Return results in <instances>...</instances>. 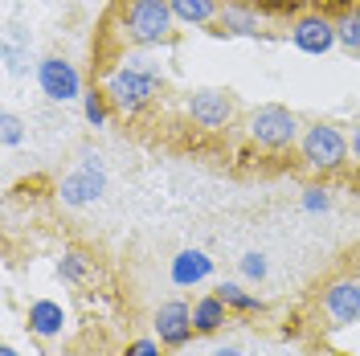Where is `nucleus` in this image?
<instances>
[{
    "label": "nucleus",
    "mask_w": 360,
    "mask_h": 356,
    "mask_svg": "<svg viewBox=\"0 0 360 356\" xmlns=\"http://www.w3.org/2000/svg\"><path fill=\"white\" fill-rule=\"evenodd\" d=\"M156 87H160V66L156 62H148V58H127V66L115 70L103 94H107L111 107H119L123 115H131L156 94Z\"/></svg>",
    "instance_id": "obj_1"
},
{
    "label": "nucleus",
    "mask_w": 360,
    "mask_h": 356,
    "mask_svg": "<svg viewBox=\"0 0 360 356\" xmlns=\"http://www.w3.org/2000/svg\"><path fill=\"white\" fill-rule=\"evenodd\" d=\"M172 4L168 0H131L127 13H123V29L127 37L139 45H156L172 33Z\"/></svg>",
    "instance_id": "obj_2"
},
{
    "label": "nucleus",
    "mask_w": 360,
    "mask_h": 356,
    "mask_svg": "<svg viewBox=\"0 0 360 356\" xmlns=\"http://www.w3.org/2000/svg\"><path fill=\"white\" fill-rule=\"evenodd\" d=\"M303 160L311 168H319V172L340 168L348 160V139H344V132L332 127V123H315L311 132L303 135Z\"/></svg>",
    "instance_id": "obj_3"
},
{
    "label": "nucleus",
    "mask_w": 360,
    "mask_h": 356,
    "mask_svg": "<svg viewBox=\"0 0 360 356\" xmlns=\"http://www.w3.org/2000/svg\"><path fill=\"white\" fill-rule=\"evenodd\" d=\"M295 132H299L295 115L287 107H278V103H266V107H258L250 115V139H258L262 148H287Z\"/></svg>",
    "instance_id": "obj_4"
},
{
    "label": "nucleus",
    "mask_w": 360,
    "mask_h": 356,
    "mask_svg": "<svg viewBox=\"0 0 360 356\" xmlns=\"http://www.w3.org/2000/svg\"><path fill=\"white\" fill-rule=\"evenodd\" d=\"M37 82H41L45 98H53V103H74L82 94V78L66 58H41L37 62Z\"/></svg>",
    "instance_id": "obj_5"
},
{
    "label": "nucleus",
    "mask_w": 360,
    "mask_h": 356,
    "mask_svg": "<svg viewBox=\"0 0 360 356\" xmlns=\"http://www.w3.org/2000/svg\"><path fill=\"white\" fill-rule=\"evenodd\" d=\"M323 315L332 319V328H348L360 319V283L340 279L323 291Z\"/></svg>",
    "instance_id": "obj_6"
},
{
    "label": "nucleus",
    "mask_w": 360,
    "mask_h": 356,
    "mask_svg": "<svg viewBox=\"0 0 360 356\" xmlns=\"http://www.w3.org/2000/svg\"><path fill=\"white\" fill-rule=\"evenodd\" d=\"M291 42L299 45L303 53H328L332 45H340L336 21H328V17H319V13H311V17H299V21L291 25Z\"/></svg>",
    "instance_id": "obj_7"
},
{
    "label": "nucleus",
    "mask_w": 360,
    "mask_h": 356,
    "mask_svg": "<svg viewBox=\"0 0 360 356\" xmlns=\"http://www.w3.org/2000/svg\"><path fill=\"white\" fill-rule=\"evenodd\" d=\"M103 189H107L103 168H98V164H82L78 172H70V177L62 180L58 197H62V205H90V201L103 197Z\"/></svg>",
    "instance_id": "obj_8"
},
{
    "label": "nucleus",
    "mask_w": 360,
    "mask_h": 356,
    "mask_svg": "<svg viewBox=\"0 0 360 356\" xmlns=\"http://www.w3.org/2000/svg\"><path fill=\"white\" fill-rule=\"evenodd\" d=\"M188 115H193V123H201L209 132H217L229 123V115H233V103H229V94L221 90H197L193 98H188Z\"/></svg>",
    "instance_id": "obj_9"
},
{
    "label": "nucleus",
    "mask_w": 360,
    "mask_h": 356,
    "mask_svg": "<svg viewBox=\"0 0 360 356\" xmlns=\"http://www.w3.org/2000/svg\"><path fill=\"white\" fill-rule=\"evenodd\" d=\"M188 332H193V307H184L180 299L160 303V307H156V336H160V344H184Z\"/></svg>",
    "instance_id": "obj_10"
},
{
    "label": "nucleus",
    "mask_w": 360,
    "mask_h": 356,
    "mask_svg": "<svg viewBox=\"0 0 360 356\" xmlns=\"http://www.w3.org/2000/svg\"><path fill=\"white\" fill-rule=\"evenodd\" d=\"M209 274H213V258L205 250H180L172 258V283L176 287H197Z\"/></svg>",
    "instance_id": "obj_11"
},
{
    "label": "nucleus",
    "mask_w": 360,
    "mask_h": 356,
    "mask_svg": "<svg viewBox=\"0 0 360 356\" xmlns=\"http://www.w3.org/2000/svg\"><path fill=\"white\" fill-rule=\"evenodd\" d=\"M29 332L41 336V340H53V336H62L66 328V312H62V303H53V299H37V303H29Z\"/></svg>",
    "instance_id": "obj_12"
},
{
    "label": "nucleus",
    "mask_w": 360,
    "mask_h": 356,
    "mask_svg": "<svg viewBox=\"0 0 360 356\" xmlns=\"http://www.w3.org/2000/svg\"><path fill=\"white\" fill-rule=\"evenodd\" d=\"M217 33H229V37H254L258 33V13H250L242 4H225L217 13Z\"/></svg>",
    "instance_id": "obj_13"
},
{
    "label": "nucleus",
    "mask_w": 360,
    "mask_h": 356,
    "mask_svg": "<svg viewBox=\"0 0 360 356\" xmlns=\"http://www.w3.org/2000/svg\"><path fill=\"white\" fill-rule=\"evenodd\" d=\"M172 4V17L184 25H209V21H217V0H168Z\"/></svg>",
    "instance_id": "obj_14"
},
{
    "label": "nucleus",
    "mask_w": 360,
    "mask_h": 356,
    "mask_svg": "<svg viewBox=\"0 0 360 356\" xmlns=\"http://www.w3.org/2000/svg\"><path fill=\"white\" fill-rule=\"evenodd\" d=\"M221 324H225V303L217 295H205V299L193 303V328L197 332H217Z\"/></svg>",
    "instance_id": "obj_15"
},
{
    "label": "nucleus",
    "mask_w": 360,
    "mask_h": 356,
    "mask_svg": "<svg viewBox=\"0 0 360 356\" xmlns=\"http://www.w3.org/2000/svg\"><path fill=\"white\" fill-rule=\"evenodd\" d=\"M217 299H221L225 307H238V312H262V307H266L258 295L242 291L238 283H221V287H217Z\"/></svg>",
    "instance_id": "obj_16"
},
{
    "label": "nucleus",
    "mask_w": 360,
    "mask_h": 356,
    "mask_svg": "<svg viewBox=\"0 0 360 356\" xmlns=\"http://www.w3.org/2000/svg\"><path fill=\"white\" fill-rule=\"evenodd\" d=\"M336 37L344 49H352V53H360V8H352V13H344L336 21Z\"/></svg>",
    "instance_id": "obj_17"
},
{
    "label": "nucleus",
    "mask_w": 360,
    "mask_h": 356,
    "mask_svg": "<svg viewBox=\"0 0 360 356\" xmlns=\"http://www.w3.org/2000/svg\"><path fill=\"white\" fill-rule=\"evenodd\" d=\"M82 111H86V119L94 127H103V123H107V94H98V90L82 94Z\"/></svg>",
    "instance_id": "obj_18"
},
{
    "label": "nucleus",
    "mask_w": 360,
    "mask_h": 356,
    "mask_svg": "<svg viewBox=\"0 0 360 356\" xmlns=\"http://www.w3.org/2000/svg\"><path fill=\"white\" fill-rule=\"evenodd\" d=\"M21 135H25V123L17 119V115H13V111L0 115V139H4V148H17V144H21Z\"/></svg>",
    "instance_id": "obj_19"
},
{
    "label": "nucleus",
    "mask_w": 360,
    "mask_h": 356,
    "mask_svg": "<svg viewBox=\"0 0 360 356\" xmlns=\"http://www.w3.org/2000/svg\"><path fill=\"white\" fill-rule=\"evenodd\" d=\"M62 279H66V283H78V279H82V274H86V258H82V254H78V250H66V254H62Z\"/></svg>",
    "instance_id": "obj_20"
},
{
    "label": "nucleus",
    "mask_w": 360,
    "mask_h": 356,
    "mask_svg": "<svg viewBox=\"0 0 360 356\" xmlns=\"http://www.w3.org/2000/svg\"><path fill=\"white\" fill-rule=\"evenodd\" d=\"M303 209H307V213H328V209H332V197H328L323 189H307V193H303Z\"/></svg>",
    "instance_id": "obj_21"
},
{
    "label": "nucleus",
    "mask_w": 360,
    "mask_h": 356,
    "mask_svg": "<svg viewBox=\"0 0 360 356\" xmlns=\"http://www.w3.org/2000/svg\"><path fill=\"white\" fill-rule=\"evenodd\" d=\"M242 274L246 279H266V254H246L242 258Z\"/></svg>",
    "instance_id": "obj_22"
},
{
    "label": "nucleus",
    "mask_w": 360,
    "mask_h": 356,
    "mask_svg": "<svg viewBox=\"0 0 360 356\" xmlns=\"http://www.w3.org/2000/svg\"><path fill=\"white\" fill-rule=\"evenodd\" d=\"M127 356H160V348L152 340H135L131 348H127Z\"/></svg>",
    "instance_id": "obj_23"
},
{
    "label": "nucleus",
    "mask_w": 360,
    "mask_h": 356,
    "mask_svg": "<svg viewBox=\"0 0 360 356\" xmlns=\"http://www.w3.org/2000/svg\"><path fill=\"white\" fill-rule=\"evenodd\" d=\"M4 66H8V70H21V49H17L13 42H4Z\"/></svg>",
    "instance_id": "obj_24"
},
{
    "label": "nucleus",
    "mask_w": 360,
    "mask_h": 356,
    "mask_svg": "<svg viewBox=\"0 0 360 356\" xmlns=\"http://www.w3.org/2000/svg\"><path fill=\"white\" fill-rule=\"evenodd\" d=\"M213 356H242V348H217Z\"/></svg>",
    "instance_id": "obj_25"
},
{
    "label": "nucleus",
    "mask_w": 360,
    "mask_h": 356,
    "mask_svg": "<svg viewBox=\"0 0 360 356\" xmlns=\"http://www.w3.org/2000/svg\"><path fill=\"white\" fill-rule=\"evenodd\" d=\"M352 152H356V160H360V123H356V135H352Z\"/></svg>",
    "instance_id": "obj_26"
},
{
    "label": "nucleus",
    "mask_w": 360,
    "mask_h": 356,
    "mask_svg": "<svg viewBox=\"0 0 360 356\" xmlns=\"http://www.w3.org/2000/svg\"><path fill=\"white\" fill-rule=\"evenodd\" d=\"M0 356H21L17 348H0Z\"/></svg>",
    "instance_id": "obj_27"
}]
</instances>
